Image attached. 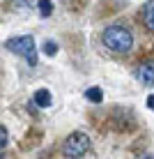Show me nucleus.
<instances>
[{
    "label": "nucleus",
    "instance_id": "obj_7",
    "mask_svg": "<svg viewBox=\"0 0 154 159\" xmlns=\"http://www.w3.org/2000/svg\"><path fill=\"white\" fill-rule=\"evenodd\" d=\"M85 97L92 104H99V102H101V97H103V92H101V88H90V90L85 92Z\"/></svg>",
    "mask_w": 154,
    "mask_h": 159
},
{
    "label": "nucleus",
    "instance_id": "obj_12",
    "mask_svg": "<svg viewBox=\"0 0 154 159\" xmlns=\"http://www.w3.org/2000/svg\"><path fill=\"white\" fill-rule=\"evenodd\" d=\"M147 106H150V108H152V111H154V95L150 97V99H147Z\"/></svg>",
    "mask_w": 154,
    "mask_h": 159
},
{
    "label": "nucleus",
    "instance_id": "obj_9",
    "mask_svg": "<svg viewBox=\"0 0 154 159\" xmlns=\"http://www.w3.org/2000/svg\"><path fill=\"white\" fill-rule=\"evenodd\" d=\"M44 53H46V56H55L58 53V44L55 42H46L44 44Z\"/></svg>",
    "mask_w": 154,
    "mask_h": 159
},
{
    "label": "nucleus",
    "instance_id": "obj_4",
    "mask_svg": "<svg viewBox=\"0 0 154 159\" xmlns=\"http://www.w3.org/2000/svg\"><path fill=\"white\" fill-rule=\"evenodd\" d=\"M136 76H138L140 83L154 85V60H150V62H143L140 67L136 69Z\"/></svg>",
    "mask_w": 154,
    "mask_h": 159
},
{
    "label": "nucleus",
    "instance_id": "obj_10",
    "mask_svg": "<svg viewBox=\"0 0 154 159\" xmlns=\"http://www.w3.org/2000/svg\"><path fill=\"white\" fill-rule=\"evenodd\" d=\"M12 2L16 5V7L25 9V7H32V5H35V0H12Z\"/></svg>",
    "mask_w": 154,
    "mask_h": 159
},
{
    "label": "nucleus",
    "instance_id": "obj_3",
    "mask_svg": "<svg viewBox=\"0 0 154 159\" xmlns=\"http://www.w3.org/2000/svg\"><path fill=\"white\" fill-rule=\"evenodd\" d=\"M90 150H92L90 139H87L85 134H81V131L71 134L69 139L64 141V145H62V155L64 157H85V155H90Z\"/></svg>",
    "mask_w": 154,
    "mask_h": 159
},
{
    "label": "nucleus",
    "instance_id": "obj_8",
    "mask_svg": "<svg viewBox=\"0 0 154 159\" xmlns=\"http://www.w3.org/2000/svg\"><path fill=\"white\" fill-rule=\"evenodd\" d=\"M39 12H42V16H51V12H53L51 0H39Z\"/></svg>",
    "mask_w": 154,
    "mask_h": 159
},
{
    "label": "nucleus",
    "instance_id": "obj_11",
    "mask_svg": "<svg viewBox=\"0 0 154 159\" xmlns=\"http://www.w3.org/2000/svg\"><path fill=\"white\" fill-rule=\"evenodd\" d=\"M5 145H7V129L0 127V150H2Z\"/></svg>",
    "mask_w": 154,
    "mask_h": 159
},
{
    "label": "nucleus",
    "instance_id": "obj_2",
    "mask_svg": "<svg viewBox=\"0 0 154 159\" xmlns=\"http://www.w3.org/2000/svg\"><path fill=\"white\" fill-rule=\"evenodd\" d=\"M7 48L16 56H23L28 60V65H37V48H35V39L30 35L23 37H14V39L7 42Z\"/></svg>",
    "mask_w": 154,
    "mask_h": 159
},
{
    "label": "nucleus",
    "instance_id": "obj_5",
    "mask_svg": "<svg viewBox=\"0 0 154 159\" xmlns=\"http://www.w3.org/2000/svg\"><path fill=\"white\" fill-rule=\"evenodd\" d=\"M143 21H145V28L154 32V0H147L145 7H143Z\"/></svg>",
    "mask_w": 154,
    "mask_h": 159
},
{
    "label": "nucleus",
    "instance_id": "obj_6",
    "mask_svg": "<svg viewBox=\"0 0 154 159\" xmlns=\"http://www.w3.org/2000/svg\"><path fill=\"white\" fill-rule=\"evenodd\" d=\"M35 104H37V106H42V108H48V106L53 104L51 92L44 90V88H42V90H37V92H35Z\"/></svg>",
    "mask_w": 154,
    "mask_h": 159
},
{
    "label": "nucleus",
    "instance_id": "obj_1",
    "mask_svg": "<svg viewBox=\"0 0 154 159\" xmlns=\"http://www.w3.org/2000/svg\"><path fill=\"white\" fill-rule=\"evenodd\" d=\"M103 46L111 48L113 53H129L131 46H134V37L131 32L122 28V25H111V28L103 30Z\"/></svg>",
    "mask_w": 154,
    "mask_h": 159
}]
</instances>
